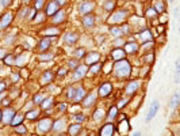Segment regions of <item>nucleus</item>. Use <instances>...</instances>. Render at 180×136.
Segmentation results:
<instances>
[{"label": "nucleus", "instance_id": "1", "mask_svg": "<svg viewBox=\"0 0 180 136\" xmlns=\"http://www.w3.org/2000/svg\"><path fill=\"white\" fill-rule=\"evenodd\" d=\"M112 72H114V75H115V76H118V78H126V76H129V75H130L131 65H130V63H129L127 60L121 59V60H118V61L114 64Z\"/></svg>", "mask_w": 180, "mask_h": 136}, {"label": "nucleus", "instance_id": "2", "mask_svg": "<svg viewBox=\"0 0 180 136\" xmlns=\"http://www.w3.org/2000/svg\"><path fill=\"white\" fill-rule=\"evenodd\" d=\"M127 17V11H116L110 17V23H122Z\"/></svg>", "mask_w": 180, "mask_h": 136}, {"label": "nucleus", "instance_id": "3", "mask_svg": "<svg viewBox=\"0 0 180 136\" xmlns=\"http://www.w3.org/2000/svg\"><path fill=\"white\" fill-rule=\"evenodd\" d=\"M95 8V3L91 2V0H85L80 4V14H90L91 11H92Z\"/></svg>", "mask_w": 180, "mask_h": 136}, {"label": "nucleus", "instance_id": "4", "mask_svg": "<svg viewBox=\"0 0 180 136\" xmlns=\"http://www.w3.org/2000/svg\"><path fill=\"white\" fill-rule=\"evenodd\" d=\"M159 107H160V102H159V101H153V102H152V105L149 107V112H148V115H146V122H149L150 120L156 116Z\"/></svg>", "mask_w": 180, "mask_h": 136}, {"label": "nucleus", "instance_id": "5", "mask_svg": "<svg viewBox=\"0 0 180 136\" xmlns=\"http://www.w3.org/2000/svg\"><path fill=\"white\" fill-rule=\"evenodd\" d=\"M52 125H53L52 120L50 119H43V120H41V121L38 122V131L39 132H46V131H49V129L52 128Z\"/></svg>", "mask_w": 180, "mask_h": 136}, {"label": "nucleus", "instance_id": "6", "mask_svg": "<svg viewBox=\"0 0 180 136\" xmlns=\"http://www.w3.org/2000/svg\"><path fill=\"white\" fill-rule=\"evenodd\" d=\"M87 71H88L87 65H77V67H76L75 74H73V80H79V79H81L83 76H85Z\"/></svg>", "mask_w": 180, "mask_h": 136}, {"label": "nucleus", "instance_id": "7", "mask_svg": "<svg viewBox=\"0 0 180 136\" xmlns=\"http://www.w3.org/2000/svg\"><path fill=\"white\" fill-rule=\"evenodd\" d=\"M14 116H15V112L12 109H7L4 113L2 115V120H3V122L4 124H11V121H12V119H14Z\"/></svg>", "mask_w": 180, "mask_h": 136}, {"label": "nucleus", "instance_id": "8", "mask_svg": "<svg viewBox=\"0 0 180 136\" xmlns=\"http://www.w3.org/2000/svg\"><path fill=\"white\" fill-rule=\"evenodd\" d=\"M111 90H112L111 84L110 83H103L102 86H100V88H99V95L100 97H107L110 93H111Z\"/></svg>", "mask_w": 180, "mask_h": 136}, {"label": "nucleus", "instance_id": "9", "mask_svg": "<svg viewBox=\"0 0 180 136\" xmlns=\"http://www.w3.org/2000/svg\"><path fill=\"white\" fill-rule=\"evenodd\" d=\"M100 135L102 136H111L114 135V125L112 124H106L100 131Z\"/></svg>", "mask_w": 180, "mask_h": 136}, {"label": "nucleus", "instance_id": "10", "mask_svg": "<svg viewBox=\"0 0 180 136\" xmlns=\"http://www.w3.org/2000/svg\"><path fill=\"white\" fill-rule=\"evenodd\" d=\"M57 11H58V4H57L56 2H50L46 7V14L47 15H54Z\"/></svg>", "mask_w": 180, "mask_h": 136}, {"label": "nucleus", "instance_id": "11", "mask_svg": "<svg viewBox=\"0 0 180 136\" xmlns=\"http://www.w3.org/2000/svg\"><path fill=\"white\" fill-rule=\"evenodd\" d=\"M138 87H140V83H138L137 80L130 82V83L127 84V87H126V94H127V95H130V94H133L134 91H137Z\"/></svg>", "mask_w": 180, "mask_h": 136}, {"label": "nucleus", "instance_id": "12", "mask_svg": "<svg viewBox=\"0 0 180 136\" xmlns=\"http://www.w3.org/2000/svg\"><path fill=\"white\" fill-rule=\"evenodd\" d=\"M99 57H100V55L99 53H90L88 55V57H87V60H85V63H87V65H92L94 63H96L97 60H99Z\"/></svg>", "mask_w": 180, "mask_h": 136}, {"label": "nucleus", "instance_id": "13", "mask_svg": "<svg viewBox=\"0 0 180 136\" xmlns=\"http://www.w3.org/2000/svg\"><path fill=\"white\" fill-rule=\"evenodd\" d=\"M84 97H85V90L83 87H80V88H77V90H76L73 101H76V102H80V101H83Z\"/></svg>", "mask_w": 180, "mask_h": 136}, {"label": "nucleus", "instance_id": "14", "mask_svg": "<svg viewBox=\"0 0 180 136\" xmlns=\"http://www.w3.org/2000/svg\"><path fill=\"white\" fill-rule=\"evenodd\" d=\"M77 38H79V34L77 33H68L64 37V40H65L66 44H75L76 41H77Z\"/></svg>", "mask_w": 180, "mask_h": 136}, {"label": "nucleus", "instance_id": "15", "mask_svg": "<svg viewBox=\"0 0 180 136\" xmlns=\"http://www.w3.org/2000/svg\"><path fill=\"white\" fill-rule=\"evenodd\" d=\"M11 19H12V15L11 14H6L4 17L2 18V22H0V29H4L7 27L9 23H11Z\"/></svg>", "mask_w": 180, "mask_h": 136}, {"label": "nucleus", "instance_id": "16", "mask_svg": "<svg viewBox=\"0 0 180 136\" xmlns=\"http://www.w3.org/2000/svg\"><path fill=\"white\" fill-rule=\"evenodd\" d=\"M95 99H96V95L92 93V94H90V95H87V97H84L83 98V103H84V106H91L92 103L95 102Z\"/></svg>", "mask_w": 180, "mask_h": 136}, {"label": "nucleus", "instance_id": "17", "mask_svg": "<svg viewBox=\"0 0 180 136\" xmlns=\"http://www.w3.org/2000/svg\"><path fill=\"white\" fill-rule=\"evenodd\" d=\"M179 102H180V94L175 93V94H173V97H172V99H171V103H169L171 109H176L178 105H179Z\"/></svg>", "mask_w": 180, "mask_h": 136}, {"label": "nucleus", "instance_id": "18", "mask_svg": "<svg viewBox=\"0 0 180 136\" xmlns=\"http://www.w3.org/2000/svg\"><path fill=\"white\" fill-rule=\"evenodd\" d=\"M52 37H46V38H43L42 41H41V44H39V49L41 50H46L47 48L50 46V44H52Z\"/></svg>", "mask_w": 180, "mask_h": 136}, {"label": "nucleus", "instance_id": "19", "mask_svg": "<svg viewBox=\"0 0 180 136\" xmlns=\"http://www.w3.org/2000/svg\"><path fill=\"white\" fill-rule=\"evenodd\" d=\"M125 56H126V52L123 49H115L112 52V57L115 59V60H121V59H125Z\"/></svg>", "mask_w": 180, "mask_h": 136}, {"label": "nucleus", "instance_id": "20", "mask_svg": "<svg viewBox=\"0 0 180 136\" xmlns=\"http://www.w3.org/2000/svg\"><path fill=\"white\" fill-rule=\"evenodd\" d=\"M65 18V12L64 11H57L54 15H53V22L54 23H60V22H62Z\"/></svg>", "mask_w": 180, "mask_h": 136}, {"label": "nucleus", "instance_id": "21", "mask_svg": "<svg viewBox=\"0 0 180 136\" xmlns=\"http://www.w3.org/2000/svg\"><path fill=\"white\" fill-rule=\"evenodd\" d=\"M137 49H138L137 44H126L123 50H125L126 53H134V52H137Z\"/></svg>", "mask_w": 180, "mask_h": 136}, {"label": "nucleus", "instance_id": "22", "mask_svg": "<svg viewBox=\"0 0 180 136\" xmlns=\"http://www.w3.org/2000/svg\"><path fill=\"white\" fill-rule=\"evenodd\" d=\"M83 23H84V26H87V27L94 26V23H95V18L92 17V15H87L85 18H83Z\"/></svg>", "mask_w": 180, "mask_h": 136}, {"label": "nucleus", "instance_id": "23", "mask_svg": "<svg viewBox=\"0 0 180 136\" xmlns=\"http://www.w3.org/2000/svg\"><path fill=\"white\" fill-rule=\"evenodd\" d=\"M103 8L106 11H112L115 8V2L114 0H108V2H104L103 3Z\"/></svg>", "mask_w": 180, "mask_h": 136}, {"label": "nucleus", "instance_id": "24", "mask_svg": "<svg viewBox=\"0 0 180 136\" xmlns=\"http://www.w3.org/2000/svg\"><path fill=\"white\" fill-rule=\"evenodd\" d=\"M50 80H53V72L47 71V72L43 74V76H42V79H41V82H42V83H49Z\"/></svg>", "mask_w": 180, "mask_h": 136}, {"label": "nucleus", "instance_id": "25", "mask_svg": "<svg viewBox=\"0 0 180 136\" xmlns=\"http://www.w3.org/2000/svg\"><path fill=\"white\" fill-rule=\"evenodd\" d=\"M28 59V56L27 55H20L18 59H15V64H18V65H24L26 64V60Z\"/></svg>", "mask_w": 180, "mask_h": 136}, {"label": "nucleus", "instance_id": "26", "mask_svg": "<svg viewBox=\"0 0 180 136\" xmlns=\"http://www.w3.org/2000/svg\"><path fill=\"white\" fill-rule=\"evenodd\" d=\"M80 124H73V125H71L69 126V135H76V134H79L80 132Z\"/></svg>", "mask_w": 180, "mask_h": 136}, {"label": "nucleus", "instance_id": "27", "mask_svg": "<svg viewBox=\"0 0 180 136\" xmlns=\"http://www.w3.org/2000/svg\"><path fill=\"white\" fill-rule=\"evenodd\" d=\"M127 131H129V122L122 121L121 124H119V132H121V134H126Z\"/></svg>", "mask_w": 180, "mask_h": 136}, {"label": "nucleus", "instance_id": "28", "mask_svg": "<svg viewBox=\"0 0 180 136\" xmlns=\"http://www.w3.org/2000/svg\"><path fill=\"white\" fill-rule=\"evenodd\" d=\"M154 10H156V12H163L164 11V2L157 0V2L154 3Z\"/></svg>", "mask_w": 180, "mask_h": 136}, {"label": "nucleus", "instance_id": "29", "mask_svg": "<svg viewBox=\"0 0 180 136\" xmlns=\"http://www.w3.org/2000/svg\"><path fill=\"white\" fill-rule=\"evenodd\" d=\"M141 40L144 41H150L152 40V34H150V31L149 30H144L142 31V34H141Z\"/></svg>", "mask_w": 180, "mask_h": 136}, {"label": "nucleus", "instance_id": "30", "mask_svg": "<svg viewBox=\"0 0 180 136\" xmlns=\"http://www.w3.org/2000/svg\"><path fill=\"white\" fill-rule=\"evenodd\" d=\"M52 103H53L52 98H46V99H43L42 102H41V106H42L43 109H49V107L52 106Z\"/></svg>", "mask_w": 180, "mask_h": 136}, {"label": "nucleus", "instance_id": "31", "mask_svg": "<svg viewBox=\"0 0 180 136\" xmlns=\"http://www.w3.org/2000/svg\"><path fill=\"white\" fill-rule=\"evenodd\" d=\"M180 80V61H176V71H175V83H179Z\"/></svg>", "mask_w": 180, "mask_h": 136}, {"label": "nucleus", "instance_id": "32", "mask_svg": "<svg viewBox=\"0 0 180 136\" xmlns=\"http://www.w3.org/2000/svg\"><path fill=\"white\" fill-rule=\"evenodd\" d=\"M22 121H23V116H22V115H15L14 119H12V121H11V124L18 125V124H20Z\"/></svg>", "mask_w": 180, "mask_h": 136}, {"label": "nucleus", "instance_id": "33", "mask_svg": "<svg viewBox=\"0 0 180 136\" xmlns=\"http://www.w3.org/2000/svg\"><path fill=\"white\" fill-rule=\"evenodd\" d=\"M116 113H118V107H111V110H110V113H108V117L107 119L110 120V121H112L114 119H115V116H116Z\"/></svg>", "mask_w": 180, "mask_h": 136}, {"label": "nucleus", "instance_id": "34", "mask_svg": "<svg viewBox=\"0 0 180 136\" xmlns=\"http://www.w3.org/2000/svg\"><path fill=\"white\" fill-rule=\"evenodd\" d=\"M64 125H65V121H64V120H62V121H61V120H58V121L54 122V124H53L52 126L56 129V131H61L62 126H64Z\"/></svg>", "mask_w": 180, "mask_h": 136}, {"label": "nucleus", "instance_id": "35", "mask_svg": "<svg viewBox=\"0 0 180 136\" xmlns=\"http://www.w3.org/2000/svg\"><path fill=\"white\" fill-rule=\"evenodd\" d=\"M102 117H104V110H102V109H97L96 112L94 113V119L96 120V121H99Z\"/></svg>", "mask_w": 180, "mask_h": 136}, {"label": "nucleus", "instance_id": "36", "mask_svg": "<svg viewBox=\"0 0 180 136\" xmlns=\"http://www.w3.org/2000/svg\"><path fill=\"white\" fill-rule=\"evenodd\" d=\"M100 67H102V65H100L97 61L94 63V65H92V67H91V69H90V74H96V72H99Z\"/></svg>", "mask_w": 180, "mask_h": 136}, {"label": "nucleus", "instance_id": "37", "mask_svg": "<svg viewBox=\"0 0 180 136\" xmlns=\"http://www.w3.org/2000/svg\"><path fill=\"white\" fill-rule=\"evenodd\" d=\"M38 115H39V112H38V110H33V112H27L26 119H28V120H34Z\"/></svg>", "mask_w": 180, "mask_h": 136}, {"label": "nucleus", "instance_id": "38", "mask_svg": "<svg viewBox=\"0 0 180 136\" xmlns=\"http://www.w3.org/2000/svg\"><path fill=\"white\" fill-rule=\"evenodd\" d=\"M4 60H6V64H7V65L15 64V57H14V56H11V55H9V56H6Z\"/></svg>", "mask_w": 180, "mask_h": 136}, {"label": "nucleus", "instance_id": "39", "mask_svg": "<svg viewBox=\"0 0 180 136\" xmlns=\"http://www.w3.org/2000/svg\"><path fill=\"white\" fill-rule=\"evenodd\" d=\"M111 34L115 37H119L122 34V30L119 29V27H111Z\"/></svg>", "mask_w": 180, "mask_h": 136}, {"label": "nucleus", "instance_id": "40", "mask_svg": "<svg viewBox=\"0 0 180 136\" xmlns=\"http://www.w3.org/2000/svg\"><path fill=\"white\" fill-rule=\"evenodd\" d=\"M53 59V55L49 53V55H39V60L41 61H46V60H52Z\"/></svg>", "mask_w": 180, "mask_h": 136}, {"label": "nucleus", "instance_id": "41", "mask_svg": "<svg viewBox=\"0 0 180 136\" xmlns=\"http://www.w3.org/2000/svg\"><path fill=\"white\" fill-rule=\"evenodd\" d=\"M84 55H85V50H84L83 48H81V49H77V50H76V53H75V56H76V57H77V59L83 57Z\"/></svg>", "mask_w": 180, "mask_h": 136}, {"label": "nucleus", "instance_id": "42", "mask_svg": "<svg viewBox=\"0 0 180 136\" xmlns=\"http://www.w3.org/2000/svg\"><path fill=\"white\" fill-rule=\"evenodd\" d=\"M43 99H45V95H42V94H38V95H35V98H34V102H35V103H41Z\"/></svg>", "mask_w": 180, "mask_h": 136}, {"label": "nucleus", "instance_id": "43", "mask_svg": "<svg viewBox=\"0 0 180 136\" xmlns=\"http://www.w3.org/2000/svg\"><path fill=\"white\" fill-rule=\"evenodd\" d=\"M15 126H17V132H19V134H26V128H24L22 124H18Z\"/></svg>", "mask_w": 180, "mask_h": 136}, {"label": "nucleus", "instance_id": "44", "mask_svg": "<svg viewBox=\"0 0 180 136\" xmlns=\"http://www.w3.org/2000/svg\"><path fill=\"white\" fill-rule=\"evenodd\" d=\"M75 93H76L75 88H69V90H68V98H69V99H73Z\"/></svg>", "mask_w": 180, "mask_h": 136}, {"label": "nucleus", "instance_id": "45", "mask_svg": "<svg viewBox=\"0 0 180 136\" xmlns=\"http://www.w3.org/2000/svg\"><path fill=\"white\" fill-rule=\"evenodd\" d=\"M146 15H148V17H156L157 12H156V10H154V8H149V10H148V12H146Z\"/></svg>", "mask_w": 180, "mask_h": 136}, {"label": "nucleus", "instance_id": "46", "mask_svg": "<svg viewBox=\"0 0 180 136\" xmlns=\"http://www.w3.org/2000/svg\"><path fill=\"white\" fill-rule=\"evenodd\" d=\"M127 102H129V99H127V98H125V99L119 101V103H118V106H116V107H123V106H125Z\"/></svg>", "mask_w": 180, "mask_h": 136}, {"label": "nucleus", "instance_id": "47", "mask_svg": "<svg viewBox=\"0 0 180 136\" xmlns=\"http://www.w3.org/2000/svg\"><path fill=\"white\" fill-rule=\"evenodd\" d=\"M42 6H43V0H37V2H35V8H37V10L42 8Z\"/></svg>", "mask_w": 180, "mask_h": 136}, {"label": "nucleus", "instance_id": "48", "mask_svg": "<svg viewBox=\"0 0 180 136\" xmlns=\"http://www.w3.org/2000/svg\"><path fill=\"white\" fill-rule=\"evenodd\" d=\"M84 120H85L84 115H77V116H76V121H77V122H83Z\"/></svg>", "mask_w": 180, "mask_h": 136}, {"label": "nucleus", "instance_id": "49", "mask_svg": "<svg viewBox=\"0 0 180 136\" xmlns=\"http://www.w3.org/2000/svg\"><path fill=\"white\" fill-rule=\"evenodd\" d=\"M11 2H12V0H0V3H2L3 7H7V6H9V4H11Z\"/></svg>", "mask_w": 180, "mask_h": 136}, {"label": "nucleus", "instance_id": "50", "mask_svg": "<svg viewBox=\"0 0 180 136\" xmlns=\"http://www.w3.org/2000/svg\"><path fill=\"white\" fill-rule=\"evenodd\" d=\"M153 60H154V57H153V55H149V56H145V61H146V63H153Z\"/></svg>", "mask_w": 180, "mask_h": 136}, {"label": "nucleus", "instance_id": "51", "mask_svg": "<svg viewBox=\"0 0 180 136\" xmlns=\"http://www.w3.org/2000/svg\"><path fill=\"white\" fill-rule=\"evenodd\" d=\"M46 34H58V30L57 29H47Z\"/></svg>", "mask_w": 180, "mask_h": 136}, {"label": "nucleus", "instance_id": "52", "mask_svg": "<svg viewBox=\"0 0 180 136\" xmlns=\"http://www.w3.org/2000/svg\"><path fill=\"white\" fill-rule=\"evenodd\" d=\"M6 56H7V52H6V49L0 48V59H4Z\"/></svg>", "mask_w": 180, "mask_h": 136}, {"label": "nucleus", "instance_id": "53", "mask_svg": "<svg viewBox=\"0 0 180 136\" xmlns=\"http://www.w3.org/2000/svg\"><path fill=\"white\" fill-rule=\"evenodd\" d=\"M69 67H71V68H76V67H77V61H76V60H71V61H69Z\"/></svg>", "mask_w": 180, "mask_h": 136}, {"label": "nucleus", "instance_id": "54", "mask_svg": "<svg viewBox=\"0 0 180 136\" xmlns=\"http://www.w3.org/2000/svg\"><path fill=\"white\" fill-rule=\"evenodd\" d=\"M35 21H37V22H42V21H43V15H42V14H38L37 17H35Z\"/></svg>", "mask_w": 180, "mask_h": 136}, {"label": "nucleus", "instance_id": "55", "mask_svg": "<svg viewBox=\"0 0 180 136\" xmlns=\"http://www.w3.org/2000/svg\"><path fill=\"white\" fill-rule=\"evenodd\" d=\"M12 80H14V82L19 80V75L18 74H12Z\"/></svg>", "mask_w": 180, "mask_h": 136}, {"label": "nucleus", "instance_id": "56", "mask_svg": "<svg viewBox=\"0 0 180 136\" xmlns=\"http://www.w3.org/2000/svg\"><path fill=\"white\" fill-rule=\"evenodd\" d=\"M58 109L61 110V112H64V110L66 109V105H65V103H61V105H60V107H58Z\"/></svg>", "mask_w": 180, "mask_h": 136}, {"label": "nucleus", "instance_id": "57", "mask_svg": "<svg viewBox=\"0 0 180 136\" xmlns=\"http://www.w3.org/2000/svg\"><path fill=\"white\" fill-rule=\"evenodd\" d=\"M121 30H122V33H129V26H123Z\"/></svg>", "mask_w": 180, "mask_h": 136}, {"label": "nucleus", "instance_id": "58", "mask_svg": "<svg viewBox=\"0 0 180 136\" xmlns=\"http://www.w3.org/2000/svg\"><path fill=\"white\" fill-rule=\"evenodd\" d=\"M6 88V83H3V82H0V93H2L3 90Z\"/></svg>", "mask_w": 180, "mask_h": 136}, {"label": "nucleus", "instance_id": "59", "mask_svg": "<svg viewBox=\"0 0 180 136\" xmlns=\"http://www.w3.org/2000/svg\"><path fill=\"white\" fill-rule=\"evenodd\" d=\"M65 75V69H60L58 71V76H64Z\"/></svg>", "mask_w": 180, "mask_h": 136}, {"label": "nucleus", "instance_id": "60", "mask_svg": "<svg viewBox=\"0 0 180 136\" xmlns=\"http://www.w3.org/2000/svg\"><path fill=\"white\" fill-rule=\"evenodd\" d=\"M3 105H4V106H7V105H9V99H3Z\"/></svg>", "mask_w": 180, "mask_h": 136}, {"label": "nucleus", "instance_id": "61", "mask_svg": "<svg viewBox=\"0 0 180 136\" xmlns=\"http://www.w3.org/2000/svg\"><path fill=\"white\" fill-rule=\"evenodd\" d=\"M56 3H57V4H64L65 0H56Z\"/></svg>", "mask_w": 180, "mask_h": 136}, {"label": "nucleus", "instance_id": "62", "mask_svg": "<svg viewBox=\"0 0 180 136\" xmlns=\"http://www.w3.org/2000/svg\"><path fill=\"white\" fill-rule=\"evenodd\" d=\"M0 121H2V112H0Z\"/></svg>", "mask_w": 180, "mask_h": 136}, {"label": "nucleus", "instance_id": "63", "mask_svg": "<svg viewBox=\"0 0 180 136\" xmlns=\"http://www.w3.org/2000/svg\"><path fill=\"white\" fill-rule=\"evenodd\" d=\"M23 2H24V3H27V2H30V0H23Z\"/></svg>", "mask_w": 180, "mask_h": 136}, {"label": "nucleus", "instance_id": "64", "mask_svg": "<svg viewBox=\"0 0 180 136\" xmlns=\"http://www.w3.org/2000/svg\"><path fill=\"white\" fill-rule=\"evenodd\" d=\"M172 2H173V0H169V3H172Z\"/></svg>", "mask_w": 180, "mask_h": 136}]
</instances>
